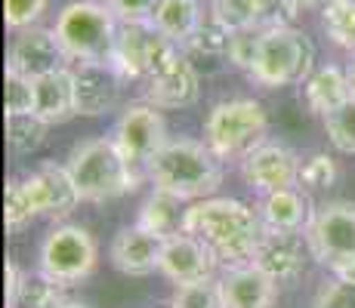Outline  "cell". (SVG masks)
I'll return each instance as SVG.
<instances>
[{
  "mask_svg": "<svg viewBox=\"0 0 355 308\" xmlns=\"http://www.w3.org/2000/svg\"><path fill=\"white\" fill-rule=\"evenodd\" d=\"M182 231L207 244L220 265L238 269L254 262V250L263 237V219L254 207L235 197H207L186 210Z\"/></svg>",
  "mask_w": 355,
  "mask_h": 308,
  "instance_id": "cell-1",
  "label": "cell"
},
{
  "mask_svg": "<svg viewBox=\"0 0 355 308\" xmlns=\"http://www.w3.org/2000/svg\"><path fill=\"white\" fill-rule=\"evenodd\" d=\"M148 179L155 191L186 201H207L223 185V161L204 142L195 139H170L161 154L148 167Z\"/></svg>",
  "mask_w": 355,
  "mask_h": 308,
  "instance_id": "cell-2",
  "label": "cell"
},
{
  "mask_svg": "<svg viewBox=\"0 0 355 308\" xmlns=\"http://www.w3.org/2000/svg\"><path fill=\"white\" fill-rule=\"evenodd\" d=\"M65 167L78 185L80 201L87 203L118 201V197L136 191V185H139V173H133V167L121 157L112 136L78 142L68 154Z\"/></svg>",
  "mask_w": 355,
  "mask_h": 308,
  "instance_id": "cell-3",
  "label": "cell"
},
{
  "mask_svg": "<svg viewBox=\"0 0 355 308\" xmlns=\"http://www.w3.org/2000/svg\"><path fill=\"white\" fill-rule=\"evenodd\" d=\"M312 71H315V46L303 31L291 25V28H272L259 34L248 78L263 90H282V87L306 84Z\"/></svg>",
  "mask_w": 355,
  "mask_h": 308,
  "instance_id": "cell-4",
  "label": "cell"
},
{
  "mask_svg": "<svg viewBox=\"0 0 355 308\" xmlns=\"http://www.w3.org/2000/svg\"><path fill=\"white\" fill-rule=\"evenodd\" d=\"M118 25L121 22L102 0H71L56 16L53 34L59 37L71 65H78V62H112Z\"/></svg>",
  "mask_w": 355,
  "mask_h": 308,
  "instance_id": "cell-5",
  "label": "cell"
},
{
  "mask_svg": "<svg viewBox=\"0 0 355 308\" xmlns=\"http://www.w3.org/2000/svg\"><path fill=\"white\" fill-rule=\"evenodd\" d=\"M269 136V118L257 99H223L204 118V145L220 161H244Z\"/></svg>",
  "mask_w": 355,
  "mask_h": 308,
  "instance_id": "cell-6",
  "label": "cell"
},
{
  "mask_svg": "<svg viewBox=\"0 0 355 308\" xmlns=\"http://www.w3.org/2000/svg\"><path fill=\"white\" fill-rule=\"evenodd\" d=\"M99 246L84 225L62 222L44 237L37 253L40 275L56 280L59 287H78L96 271Z\"/></svg>",
  "mask_w": 355,
  "mask_h": 308,
  "instance_id": "cell-7",
  "label": "cell"
},
{
  "mask_svg": "<svg viewBox=\"0 0 355 308\" xmlns=\"http://www.w3.org/2000/svg\"><path fill=\"white\" fill-rule=\"evenodd\" d=\"M112 142L118 145L121 157L133 167V173L152 167V161L167 145V120H164L161 108L148 105V102H136L121 111L118 123L112 129Z\"/></svg>",
  "mask_w": 355,
  "mask_h": 308,
  "instance_id": "cell-8",
  "label": "cell"
},
{
  "mask_svg": "<svg viewBox=\"0 0 355 308\" xmlns=\"http://www.w3.org/2000/svg\"><path fill=\"white\" fill-rule=\"evenodd\" d=\"M309 256L318 259L324 269L355 253V203L352 201H327L315 207L306 225Z\"/></svg>",
  "mask_w": 355,
  "mask_h": 308,
  "instance_id": "cell-9",
  "label": "cell"
},
{
  "mask_svg": "<svg viewBox=\"0 0 355 308\" xmlns=\"http://www.w3.org/2000/svg\"><path fill=\"white\" fill-rule=\"evenodd\" d=\"M198 68L189 62V56L173 46L158 65L152 68V74L142 84V99L155 108L173 111V108H189L198 102Z\"/></svg>",
  "mask_w": 355,
  "mask_h": 308,
  "instance_id": "cell-10",
  "label": "cell"
},
{
  "mask_svg": "<svg viewBox=\"0 0 355 308\" xmlns=\"http://www.w3.org/2000/svg\"><path fill=\"white\" fill-rule=\"evenodd\" d=\"M167 37L155 31V25H118V40H114L112 62L108 65L121 74L124 80L146 84L152 68L173 50Z\"/></svg>",
  "mask_w": 355,
  "mask_h": 308,
  "instance_id": "cell-11",
  "label": "cell"
},
{
  "mask_svg": "<svg viewBox=\"0 0 355 308\" xmlns=\"http://www.w3.org/2000/svg\"><path fill=\"white\" fill-rule=\"evenodd\" d=\"M71 65V59L65 56L59 37L53 34V28H25L16 31L10 44V53H6V71H16L22 78L40 80L46 74H56L62 68Z\"/></svg>",
  "mask_w": 355,
  "mask_h": 308,
  "instance_id": "cell-12",
  "label": "cell"
},
{
  "mask_svg": "<svg viewBox=\"0 0 355 308\" xmlns=\"http://www.w3.org/2000/svg\"><path fill=\"white\" fill-rule=\"evenodd\" d=\"M300 154L282 142H266L241 161V179L259 197L282 188H300Z\"/></svg>",
  "mask_w": 355,
  "mask_h": 308,
  "instance_id": "cell-13",
  "label": "cell"
},
{
  "mask_svg": "<svg viewBox=\"0 0 355 308\" xmlns=\"http://www.w3.org/2000/svg\"><path fill=\"white\" fill-rule=\"evenodd\" d=\"M306 244L303 231H278V228H263L257 250H254V269H259L266 278L275 284H291L303 275L306 269Z\"/></svg>",
  "mask_w": 355,
  "mask_h": 308,
  "instance_id": "cell-14",
  "label": "cell"
},
{
  "mask_svg": "<svg viewBox=\"0 0 355 308\" xmlns=\"http://www.w3.org/2000/svg\"><path fill=\"white\" fill-rule=\"evenodd\" d=\"M22 182H25V188H28L37 216L68 219L80 203V191H78V185H74L65 163L44 161L34 173L25 176Z\"/></svg>",
  "mask_w": 355,
  "mask_h": 308,
  "instance_id": "cell-15",
  "label": "cell"
},
{
  "mask_svg": "<svg viewBox=\"0 0 355 308\" xmlns=\"http://www.w3.org/2000/svg\"><path fill=\"white\" fill-rule=\"evenodd\" d=\"M74 74V105L80 118H102L121 99L124 78L108 62H78L71 65Z\"/></svg>",
  "mask_w": 355,
  "mask_h": 308,
  "instance_id": "cell-16",
  "label": "cell"
},
{
  "mask_svg": "<svg viewBox=\"0 0 355 308\" xmlns=\"http://www.w3.org/2000/svg\"><path fill=\"white\" fill-rule=\"evenodd\" d=\"M216 256L210 253V246L198 241L195 235H180L164 241V256H161V275L170 284H198V280H210L216 271Z\"/></svg>",
  "mask_w": 355,
  "mask_h": 308,
  "instance_id": "cell-17",
  "label": "cell"
},
{
  "mask_svg": "<svg viewBox=\"0 0 355 308\" xmlns=\"http://www.w3.org/2000/svg\"><path fill=\"white\" fill-rule=\"evenodd\" d=\"M164 241L167 237L152 235V231L139 228V225H127L112 237L108 246V259L121 275L130 278H146L161 271V256H164Z\"/></svg>",
  "mask_w": 355,
  "mask_h": 308,
  "instance_id": "cell-18",
  "label": "cell"
},
{
  "mask_svg": "<svg viewBox=\"0 0 355 308\" xmlns=\"http://www.w3.org/2000/svg\"><path fill=\"white\" fill-rule=\"evenodd\" d=\"M220 290L226 308H275L278 302V284L254 265L226 269L220 278Z\"/></svg>",
  "mask_w": 355,
  "mask_h": 308,
  "instance_id": "cell-19",
  "label": "cell"
},
{
  "mask_svg": "<svg viewBox=\"0 0 355 308\" xmlns=\"http://www.w3.org/2000/svg\"><path fill=\"white\" fill-rule=\"evenodd\" d=\"M257 213L263 219V228L306 231V225H309L315 210H309L303 188H282V191H272V194L259 197Z\"/></svg>",
  "mask_w": 355,
  "mask_h": 308,
  "instance_id": "cell-20",
  "label": "cell"
},
{
  "mask_svg": "<svg viewBox=\"0 0 355 308\" xmlns=\"http://www.w3.org/2000/svg\"><path fill=\"white\" fill-rule=\"evenodd\" d=\"M37 87V105H34V114H37L44 123H65L78 114V105H74V74L71 65L62 68L56 74H46V78L34 80Z\"/></svg>",
  "mask_w": 355,
  "mask_h": 308,
  "instance_id": "cell-21",
  "label": "cell"
},
{
  "mask_svg": "<svg viewBox=\"0 0 355 308\" xmlns=\"http://www.w3.org/2000/svg\"><path fill=\"white\" fill-rule=\"evenodd\" d=\"M303 99L306 108L318 118H327L337 111L343 102H349V80H346V68L340 65H318L312 78L303 84Z\"/></svg>",
  "mask_w": 355,
  "mask_h": 308,
  "instance_id": "cell-22",
  "label": "cell"
},
{
  "mask_svg": "<svg viewBox=\"0 0 355 308\" xmlns=\"http://www.w3.org/2000/svg\"><path fill=\"white\" fill-rule=\"evenodd\" d=\"M204 19L207 16L201 12L198 0H161L152 25L161 37H167L170 44H176L182 50V46L198 34V28L204 25Z\"/></svg>",
  "mask_w": 355,
  "mask_h": 308,
  "instance_id": "cell-23",
  "label": "cell"
},
{
  "mask_svg": "<svg viewBox=\"0 0 355 308\" xmlns=\"http://www.w3.org/2000/svg\"><path fill=\"white\" fill-rule=\"evenodd\" d=\"M180 197L173 194H164V191H152L146 197V203L139 207V219L136 225L152 235H161V237H173L182 231V219H186V210L180 207Z\"/></svg>",
  "mask_w": 355,
  "mask_h": 308,
  "instance_id": "cell-24",
  "label": "cell"
},
{
  "mask_svg": "<svg viewBox=\"0 0 355 308\" xmlns=\"http://www.w3.org/2000/svg\"><path fill=\"white\" fill-rule=\"evenodd\" d=\"M62 287L46 275H25L19 290L6 299V308H62Z\"/></svg>",
  "mask_w": 355,
  "mask_h": 308,
  "instance_id": "cell-25",
  "label": "cell"
},
{
  "mask_svg": "<svg viewBox=\"0 0 355 308\" xmlns=\"http://www.w3.org/2000/svg\"><path fill=\"white\" fill-rule=\"evenodd\" d=\"M46 129L50 123H44L37 114H12L6 118V145L16 157L34 154L46 142Z\"/></svg>",
  "mask_w": 355,
  "mask_h": 308,
  "instance_id": "cell-26",
  "label": "cell"
},
{
  "mask_svg": "<svg viewBox=\"0 0 355 308\" xmlns=\"http://www.w3.org/2000/svg\"><path fill=\"white\" fill-rule=\"evenodd\" d=\"M322 28L340 50L355 56V0H331L322 10Z\"/></svg>",
  "mask_w": 355,
  "mask_h": 308,
  "instance_id": "cell-27",
  "label": "cell"
},
{
  "mask_svg": "<svg viewBox=\"0 0 355 308\" xmlns=\"http://www.w3.org/2000/svg\"><path fill=\"white\" fill-rule=\"evenodd\" d=\"M263 0H210V16L232 31H259Z\"/></svg>",
  "mask_w": 355,
  "mask_h": 308,
  "instance_id": "cell-28",
  "label": "cell"
},
{
  "mask_svg": "<svg viewBox=\"0 0 355 308\" xmlns=\"http://www.w3.org/2000/svg\"><path fill=\"white\" fill-rule=\"evenodd\" d=\"M37 219V210H34V201L25 188L22 179H10L6 182V201H3V222L10 235H22L25 228Z\"/></svg>",
  "mask_w": 355,
  "mask_h": 308,
  "instance_id": "cell-29",
  "label": "cell"
},
{
  "mask_svg": "<svg viewBox=\"0 0 355 308\" xmlns=\"http://www.w3.org/2000/svg\"><path fill=\"white\" fill-rule=\"evenodd\" d=\"M170 308H226L223 302L220 280H198V284H182L170 296Z\"/></svg>",
  "mask_w": 355,
  "mask_h": 308,
  "instance_id": "cell-30",
  "label": "cell"
},
{
  "mask_svg": "<svg viewBox=\"0 0 355 308\" xmlns=\"http://www.w3.org/2000/svg\"><path fill=\"white\" fill-rule=\"evenodd\" d=\"M324 120V133L331 145L343 154H355V99L343 102L337 111H331Z\"/></svg>",
  "mask_w": 355,
  "mask_h": 308,
  "instance_id": "cell-31",
  "label": "cell"
},
{
  "mask_svg": "<svg viewBox=\"0 0 355 308\" xmlns=\"http://www.w3.org/2000/svg\"><path fill=\"white\" fill-rule=\"evenodd\" d=\"M3 99H6V118L12 114H34V105H37V87H34L31 78H22L16 71H6L3 78Z\"/></svg>",
  "mask_w": 355,
  "mask_h": 308,
  "instance_id": "cell-32",
  "label": "cell"
},
{
  "mask_svg": "<svg viewBox=\"0 0 355 308\" xmlns=\"http://www.w3.org/2000/svg\"><path fill=\"white\" fill-rule=\"evenodd\" d=\"M337 182V163L327 154H312L300 167V188L303 191H324Z\"/></svg>",
  "mask_w": 355,
  "mask_h": 308,
  "instance_id": "cell-33",
  "label": "cell"
},
{
  "mask_svg": "<svg viewBox=\"0 0 355 308\" xmlns=\"http://www.w3.org/2000/svg\"><path fill=\"white\" fill-rule=\"evenodd\" d=\"M50 0H3V22L10 31H25L40 22Z\"/></svg>",
  "mask_w": 355,
  "mask_h": 308,
  "instance_id": "cell-34",
  "label": "cell"
},
{
  "mask_svg": "<svg viewBox=\"0 0 355 308\" xmlns=\"http://www.w3.org/2000/svg\"><path fill=\"white\" fill-rule=\"evenodd\" d=\"M121 25H152L161 0H102Z\"/></svg>",
  "mask_w": 355,
  "mask_h": 308,
  "instance_id": "cell-35",
  "label": "cell"
},
{
  "mask_svg": "<svg viewBox=\"0 0 355 308\" xmlns=\"http://www.w3.org/2000/svg\"><path fill=\"white\" fill-rule=\"evenodd\" d=\"M312 308H355V284L352 280L331 278L318 287Z\"/></svg>",
  "mask_w": 355,
  "mask_h": 308,
  "instance_id": "cell-36",
  "label": "cell"
},
{
  "mask_svg": "<svg viewBox=\"0 0 355 308\" xmlns=\"http://www.w3.org/2000/svg\"><path fill=\"white\" fill-rule=\"evenodd\" d=\"M259 34H263V31H235V34H232V44H229V62H232L235 68H241L244 74H248V71H250V65H254Z\"/></svg>",
  "mask_w": 355,
  "mask_h": 308,
  "instance_id": "cell-37",
  "label": "cell"
},
{
  "mask_svg": "<svg viewBox=\"0 0 355 308\" xmlns=\"http://www.w3.org/2000/svg\"><path fill=\"white\" fill-rule=\"evenodd\" d=\"M327 271H331V278L352 280V284H355V253H352V256H346V259H340V262H334Z\"/></svg>",
  "mask_w": 355,
  "mask_h": 308,
  "instance_id": "cell-38",
  "label": "cell"
},
{
  "mask_svg": "<svg viewBox=\"0 0 355 308\" xmlns=\"http://www.w3.org/2000/svg\"><path fill=\"white\" fill-rule=\"evenodd\" d=\"M22 278H25V271L19 269L12 259H6V299L12 296V293L19 290V284H22Z\"/></svg>",
  "mask_w": 355,
  "mask_h": 308,
  "instance_id": "cell-39",
  "label": "cell"
},
{
  "mask_svg": "<svg viewBox=\"0 0 355 308\" xmlns=\"http://www.w3.org/2000/svg\"><path fill=\"white\" fill-rule=\"evenodd\" d=\"M327 3H331V0H297L300 10H324Z\"/></svg>",
  "mask_w": 355,
  "mask_h": 308,
  "instance_id": "cell-40",
  "label": "cell"
},
{
  "mask_svg": "<svg viewBox=\"0 0 355 308\" xmlns=\"http://www.w3.org/2000/svg\"><path fill=\"white\" fill-rule=\"evenodd\" d=\"M346 80H349V96L355 99V56H352L349 65H346Z\"/></svg>",
  "mask_w": 355,
  "mask_h": 308,
  "instance_id": "cell-41",
  "label": "cell"
},
{
  "mask_svg": "<svg viewBox=\"0 0 355 308\" xmlns=\"http://www.w3.org/2000/svg\"><path fill=\"white\" fill-rule=\"evenodd\" d=\"M62 308H90V305H84V302H65Z\"/></svg>",
  "mask_w": 355,
  "mask_h": 308,
  "instance_id": "cell-42",
  "label": "cell"
}]
</instances>
